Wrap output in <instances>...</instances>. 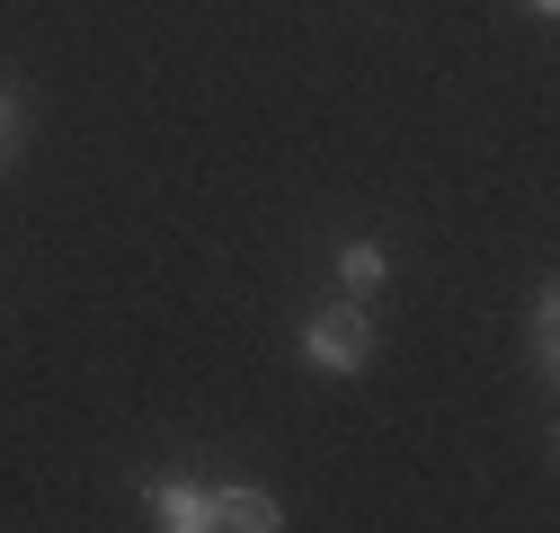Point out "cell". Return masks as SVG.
I'll return each instance as SVG.
<instances>
[{
    "mask_svg": "<svg viewBox=\"0 0 560 533\" xmlns=\"http://www.w3.org/2000/svg\"><path fill=\"white\" fill-rule=\"evenodd\" d=\"M338 276L357 285V294H374V285H383V249H374V240H357V249L338 258Z\"/></svg>",
    "mask_w": 560,
    "mask_h": 533,
    "instance_id": "4",
    "label": "cell"
},
{
    "mask_svg": "<svg viewBox=\"0 0 560 533\" xmlns=\"http://www.w3.org/2000/svg\"><path fill=\"white\" fill-rule=\"evenodd\" d=\"M534 10H560V0H534Z\"/></svg>",
    "mask_w": 560,
    "mask_h": 533,
    "instance_id": "5",
    "label": "cell"
},
{
    "mask_svg": "<svg viewBox=\"0 0 560 533\" xmlns=\"http://www.w3.org/2000/svg\"><path fill=\"white\" fill-rule=\"evenodd\" d=\"M152 516H161L170 533H205V524H214L205 489H187V481H152Z\"/></svg>",
    "mask_w": 560,
    "mask_h": 533,
    "instance_id": "2",
    "label": "cell"
},
{
    "mask_svg": "<svg viewBox=\"0 0 560 533\" xmlns=\"http://www.w3.org/2000/svg\"><path fill=\"white\" fill-rule=\"evenodd\" d=\"M0 125H10V98H0Z\"/></svg>",
    "mask_w": 560,
    "mask_h": 533,
    "instance_id": "6",
    "label": "cell"
},
{
    "mask_svg": "<svg viewBox=\"0 0 560 533\" xmlns=\"http://www.w3.org/2000/svg\"><path fill=\"white\" fill-rule=\"evenodd\" d=\"M205 507H214V524H241V533H267L276 524V498L267 489H205Z\"/></svg>",
    "mask_w": 560,
    "mask_h": 533,
    "instance_id": "3",
    "label": "cell"
},
{
    "mask_svg": "<svg viewBox=\"0 0 560 533\" xmlns=\"http://www.w3.org/2000/svg\"><path fill=\"white\" fill-rule=\"evenodd\" d=\"M303 347H312V365H320V374H357V365L374 356V329H365V311H357V303H329V311L303 329Z\"/></svg>",
    "mask_w": 560,
    "mask_h": 533,
    "instance_id": "1",
    "label": "cell"
}]
</instances>
